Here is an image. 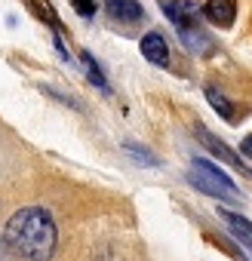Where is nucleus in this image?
Segmentation results:
<instances>
[{
    "label": "nucleus",
    "mask_w": 252,
    "mask_h": 261,
    "mask_svg": "<svg viewBox=\"0 0 252 261\" xmlns=\"http://www.w3.org/2000/svg\"><path fill=\"white\" fill-rule=\"evenodd\" d=\"M7 246L28 261H49L59 246L56 221L40 206H25L7 221Z\"/></svg>",
    "instance_id": "f257e3e1"
},
{
    "label": "nucleus",
    "mask_w": 252,
    "mask_h": 261,
    "mask_svg": "<svg viewBox=\"0 0 252 261\" xmlns=\"http://www.w3.org/2000/svg\"><path fill=\"white\" fill-rule=\"evenodd\" d=\"M188 185H191L194 191H200V194L218 200V203H240V200H243V197H240V188H237L218 166H212V163L203 160V157H194L191 172H188Z\"/></svg>",
    "instance_id": "f03ea898"
},
{
    "label": "nucleus",
    "mask_w": 252,
    "mask_h": 261,
    "mask_svg": "<svg viewBox=\"0 0 252 261\" xmlns=\"http://www.w3.org/2000/svg\"><path fill=\"white\" fill-rule=\"evenodd\" d=\"M194 133H197V139H200V142L206 145V151H209L212 157H218V160H224L228 166H234V169H240V172H243L246 178H252V169H249V166L243 163V157H240V154H234V151H231V148H228V145H224V142L218 139V136H212V133H209V129H203V126H197V129H194Z\"/></svg>",
    "instance_id": "7ed1b4c3"
},
{
    "label": "nucleus",
    "mask_w": 252,
    "mask_h": 261,
    "mask_svg": "<svg viewBox=\"0 0 252 261\" xmlns=\"http://www.w3.org/2000/svg\"><path fill=\"white\" fill-rule=\"evenodd\" d=\"M175 34H179V40L185 43V49H188V53H194V56H209V53L215 49L212 37L203 31V25H200V22L185 25V28H175Z\"/></svg>",
    "instance_id": "20e7f679"
},
{
    "label": "nucleus",
    "mask_w": 252,
    "mask_h": 261,
    "mask_svg": "<svg viewBox=\"0 0 252 261\" xmlns=\"http://www.w3.org/2000/svg\"><path fill=\"white\" fill-rule=\"evenodd\" d=\"M160 10H163V16L175 28H185V25L200 22V10L194 4H185V0H160Z\"/></svg>",
    "instance_id": "39448f33"
},
{
    "label": "nucleus",
    "mask_w": 252,
    "mask_h": 261,
    "mask_svg": "<svg viewBox=\"0 0 252 261\" xmlns=\"http://www.w3.org/2000/svg\"><path fill=\"white\" fill-rule=\"evenodd\" d=\"M218 215H221L224 227L231 230V237L252 255V221L243 218V215H237V212H231V209H218Z\"/></svg>",
    "instance_id": "423d86ee"
},
{
    "label": "nucleus",
    "mask_w": 252,
    "mask_h": 261,
    "mask_svg": "<svg viewBox=\"0 0 252 261\" xmlns=\"http://www.w3.org/2000/svg\"><path fill=\"white\" fill-rule=\"evenodd\" d=\"M139 49H142V56H145L151 65H157V68H169V46H166L163 34H157V31H148V34L142 37Z\"/></svg>",
    "instance_id": "0eeeda50"
},
{
    "label": "nucleus",
    "mask_w": 252,
    "mask_h": 261,
    "mask_svg": "<svg viewBox=\"0 0 252 261\" xmlns=\"http://www.w3.org/2000/svg\"><path fill=\"white\" fill-rule=\"evenodd\" d=\"M203 16L218 25V28H231L234 19H237V4L234 0H206L203 4Z\"/></svg>",
    "instance_id": "6e6552de"
},
{
    "label": "nucleus",
    "mask_w": 252,
    "mask_h": 261,
    "mask_svg": "<svg viewBox=\"0 0 252 261\" xmlns=\"http://www.w3.org/2000/svg\"><path fill=\"white\" fill-rule=\"evenodd\" d=\"M105 4H108L111 19L120 22V25H133V22L145 19V10H142L139 0H105Z\"/></svg>",
    "instance_id": "1a4fd4ad"
},
{
    "label": "nucleus",
    "mask_w": 252,
    "mask_h": 261,
    "mask_svg": "<svg viewBox=\"0 0 252 261\" xmlns=\"http://www.w3.org/2000/svg\"><path fill=\"white\" fill-rule=\"evenodd\" d=\"M206 98H209V105H212V111L221 117V120H228V123H234L237 120V111H234V105L215 89V86H206Z\"/></svg>",
    "instance_id": "9d476101"
},
{
    "label": "nucleus",
    "mask_w": 252,
    "mask_h": 261,
    "mask_svg": "<svg viewBox=\"0 0 252 261\" xmlns=\"http://www.w3.org/2000/svg\"><path fill=\"white\" fill-rule=\"evenodd\" d=\"M80 62H83V68H86V80H89L92 86H98L102 92H108L111 86H108V80H105V74H102V65H98L89 53H80Z\"/></svg>",
    "instance_id": "9b49d317"
},
{
    "label": "nucleus",
    "mask_w": 252,
    "mask_h": 261,
    "mask_svg": "<svg viewBox=\"0 0 252 261\" xmlns=\"http://www.w3.org/2000/svg\"><path fill=\"white\" fill-rule=\"evenodd\" d=\"M123 151L130 154L136 163H145V166H160V157H154L151 151H142L139 145H123Z\"/></svg>",
    "instance_id": "f8f14e48"
},
{
    "label": "nucleus",
    "mask_w": 252,
    "mask_h": 261,
    "mask_svg": "<svg viewBox=\"0 0 252 261\" xmlns=\"http://www.w3.org/2000/svg\"><path fill=\"white\" fill-rule=\"evenodd\" d=\"M74 4V10L83 16V19H92L95 16V0H71Z\"/></svg>",
    "instance_id": "ddd939ff"
},
{
    "label": "nucleus",
    "mask_w": 252,
    "mask_h": 261,
    "mask_svg": "<svg viewBox=\"0 0 252 261\" xmlns=\"http://www.w3.org/2000/svg\"><path fill=\"white\" fill-rule=\"evenodd\" d=\"M240 151H243L246 157H252V136H246V139H243V145H240Z\"/></svg>",
    "instance_id": "4468645a"
}]
</instances>
